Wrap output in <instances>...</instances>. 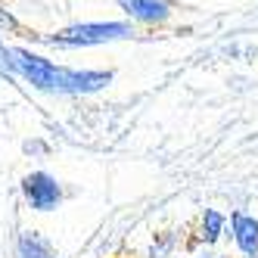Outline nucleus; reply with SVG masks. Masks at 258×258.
Returning a JSON list of instances; mask_svg holds the SVG:
<instances>
[{
  "label": "nucleus",
  "instance_id": "nucleus-1",
  "mask_svg": "<svg viewBox=\"0 0 258 258\" xmlns=\"http://www.w3.org/2000/svg\"><path fill=\"white\" fill-rule=\"evenodd\" d=\"M131 38V25L127 22H78L62 28L56 38H50L53 47H100V44H112V41H124Z\"/></svg>",
  "mask_w": 258,
  "mask_h": 258
},
{
  "label": "nucleus",
  "instance_id": "nucleus-2",
  "mask_svg": "<svg viewBox=\"0 0 258 258\" xmlns=\"http://www.w3.org/2000/svg\"><path fill=\"white\" fill-rule=\"evenodd\" d=\"M13 59H16V72L19 78H25L34 90L44 94H56V78H59V66L50 62L41 53H31L28 47H13Z\"/></svg>",
  "mask_w": 258,
  "mask_h": 258
},
{
  "label": "nucleus",
  "instance_id": "nucleus-3",
  "mask_svg": "<svg viewBox=\"0 0 258 258\" xmlns=\"http://www.w3.org/2000/svg\"><path fill=\"white\" fill-rule=\"evenodd\" d=\"M22 196L34 212H53L62 202V187L53 174L31 171V174L22 177Z\"/></svg>",
  "mask_w": 258,
  "mask_h": 258
},
{
  "label": "nucleus",
  "instance_id": "nucleus-4",
  "mask_svg": "<svg viewBox=\"0 0 258 258\" xmlns=\"http://www.w3.org/2000/svg\"><path fill=\"white\" fill-rule=\"evenodd\" d=\"M109 81H112V72H97V69H62V66H59L56 94H69V97L100 94V90H103Z\"/></svg>",
  "mask_w": 258,
  "mask_h": 258
},
{
  "label": "nucleus",
  "instance_id": "nucleus-5",
  "mask_svg": "<svg viewBox=\"0 0 258 258\" xmlns=\"http://www.w3.org/2000/svg\"><path fill=\"white\" fill-rule=\"evenodd\" d=\"M118 7L140 25H162L171 16L168 0H118Z\"/></svg>",
  "mask_w": 258,
  "mask_h": 258
},
{
  "label": "nucleus",
  "instance_id": "nucleus-6",
  "mask_svg": "<svg viewBox=\"0 0 258 258\" xmlns=\"http://www.w3.org/2000/svg\"><path fill=\"white\" fill-rule=\"evenodd\" d=\"M230 233L236 249L246 258H258V221L249 212H233L230 215Z\"/></svg>",
  "mask_w": 258,
  "mask_h": 258
},
{
  "label": "nucleus",
  "instance_id": "nucleus-7",
  "mask_svg": "<svg viewBox=\"0 0 258 258\" xmlns=\"http://www.w3.org/2000/svg\"><path fill=\"white\" fill-rule=\"evenodd\" d=\"M224 224H227V218L221 215V212H215V209H206V215H202V243L206 246H215L218 239H221V233H224Z\"/></svg>",
  "mask_w": 258,
  "mask_h": 258
},
{
  "label": "nucleus",
  "instance_id": "nucleus-8",
  "mask_svg": "<svg viewBox=\"0 0 258 258\" xmlns=\"http://www.w3.org/2000/svg\"><path fill=\"white\" fill-rule=\"evenodd\" d=\"M19 258H56L50 252V246L38 233H22L19 236Z\"/></svg>",
  "mask_w": 258,
  "mask_h": 258
},
{
  "label": "nucleus",
  "instance_id": "nucleus-9",
  "mask_svg": "<svg viewBox=\"0 0 258 258\" xmlns=\"http://www.w3.org/2000/svg\"><path fill=\"white\" fill-rule=\"evenodd\" d=\"M19 72H16V59H13V47H7L4 41H0V78H16Z\"/></svg>",
  "mask_w": 258,
  "mask_h": 258
},
{
  "label": "nucleus",
  "instance_id": "nucleus-10",
  "mask_svg": "<svg viewBox=\"0 0 258 258\" xmlns=\"http://www.w3.org/2000/svg\"><path fill=\"white\" fill-rule=\"evenodd\" d=\"M0 25H4V28H16V19L10 13H0Z\"/></svg>",
  "mask_w": 258,
  "mask_h": 258
},
{
  "label": "nucleus",
  "instance_id": "nucleus-11",
  "mask_svg": "<svg viewBox=\"0 0 258 258\" xmlns=\"http://www.w3.org/2000/svg\"><path fill=\"white\" fill-rule=\"evenodd\" d=\"M196 258H221V255H215V252H202V255H196Z\"/></svg>",
  "mask_w": 258,
  "mask_h": 258
}]
</instances>
